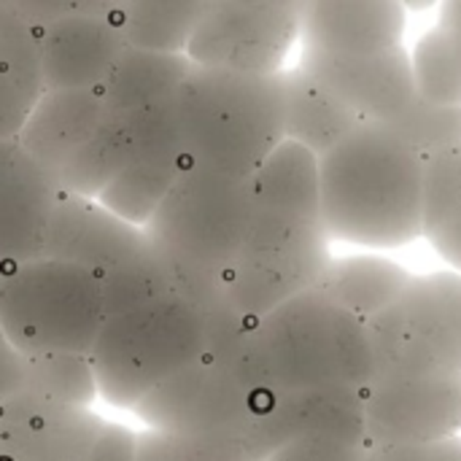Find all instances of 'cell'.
I'll use <instances>...</instances> for the list:
<instances>
[{
  "mask_svg": "<svg viewBox=\"0 0 461 461\" xmlns=\"http://www.w3.org/2000/svg\"><path fill=\"white\" fill-rule=\"evenodd\" d=\"M321 224L330 240L400 249L424 238L421 157L386 124H362L319 157Z\"/></svg>",
  "mask_w": 461,
  "mask_h": 461,
  "instance_id": "obj_1",
  "label": "cell"
},
{
  "mask_svg": "<svg viewBox=\"0 0 461 461\" xmlns=\"http://www.w3.org/2000/svg\"><path fill=\"white\" fill-rule=\"evenodd\" d=\"M254 216L251 178L189 165L143 230L170 265L176 292L205 313L224 300V276L243 254Z\"/></svg>",
  "mask_w": 461,
  "mask_h": 461,
  "instance_id": "obj_2",
  "label": "cell"
},
{
  "mask_svg": "<svg viewBox=\"0 0 461 461\" xmlns=\"http://www.w3.org/2000/svg\"><path fill=\"white\" fill-rule=\"evenodd\" d=\"M176 119L189 165L251 178L284 135V78L192 65L176 92Z\"/></svg>",
  "mask_w": 461,
  "mask_h": 461,
  "instance_id": "obj_3",
  "label": "cell"
},
{
  "mask_svg": "<svg viewBox=\"0 0 461 461\" xmlns=\"http://www.w3.org/2000/svg\"><path fill=\"white\" fill-rule=\"evenodd\" d=\"M205 357V313L181 294L108 313L89 362L100 397L132 411L159 384Z\"/></svg>",
  "mask_w": 461,
  "mask_h": 461,
  "instance_id": "obj_4",
  "label": "cell"
},
{
  "mask_svg": "<svg viewBox=\"0 0 461 461\" xmlns=\"http://www.w3.org/2000/svg\"><path fill=\"white\" fill-rule=\"evenodd\" d=\"M267 378L284 389H351L362 392L375 375L367 324L319 294H297L259 319Z\"/></svg>",
  "mask_w": 461,
  "mask_h": 461,
  "instance_id": "obj_5",
  "label": "cell"
},
{
  "mask_svg": "<svg viewBox=\"0 0 461 461\" xmlns=\"http://www.w3.org/2000/svg\"><path fill=\"white\" fill-rule=\"evenodd\" d=\"M105 316L103 278L86 267L38 257L3 273L0 327L22 354H89Z\"/></svg>",
  "mask_w": 461,
  "mask_h": 461,
  "instance_id": "obj_6",
  "label": "cell"
},
{
  "mask_svg": "<svg viewBox=\"0 0 461 461\" xmlns=\"http://www.w3.org/2000/svg\"><path fill=\"white\" fill-rule=\"evenodd\" d=\"M321 221L257 211L238 262L224 276V297L251 319H265L311 292L332 259Z\"/></svg>",
  "mask_w": 461,
  "mask_h": 461,
  "instance_id": "obj_7",
  "label": "cell"
},
{
  "mask_svg": "<svg viewBox=\"0 0 461 461\" xmlns=\"http://www.w3.org/2000/svg\"><path fill=\"white\" fill-rule=\"evenodd\" d=\"M367 332L375 375L461 373V273L413 276L405 292L367 324Z\"/></svg>",
  "mask_w": 461,
  "mask_h": 461,
  "instance_id": "obj_8",
  "label": "cell"
},
{
  "mask_svg": "<svg viewBox=\"0 0 461 461\" xmlns=\"http://www.w3.org/2000/svg\"><path fill=\"white\" fill-rule=\"evenodd\" d=\"M132 413L146 429L240 443L251 451L259 408L232 373L203 357L146 394Z\"/></svg>",
  "mask_w": 461,
  "mask_h": 461,
  "instance_id": "obj_9",
  "label": "cell"
},
{
  "mask_svg": "<svg viewBox=\"0 0 461 461\" xmlns=\"http://www.w3.org/2000/svg\"><path fill=\"white\" fill-rule=\"evenodd\" d=\"M297 38L294 8L273 0H205L186 57L205 68L278 73Z\"/></svg>",
  "mask_w": 461,
  "mask_h": 461,
  "instance_id": "obj_10",
  "label": "cell"
},
{
  "mask_svg": "<svg viewBox=\"0 0 461 461\" xmlns=\"http://www.w3.org/2000/svg\"><path fill=\"white\" fill-rule=\"evenodd\" d=\"M367 446L461 435V373H381L365 389Z\"/></svg>",
  "mask_w": 461,
  "mask_h": 461,
  "instance_id": "obj_11",
  "label": "cell"
},
{
  "mask_svg": "<svg viewBox=\"0 0 461 461\" xmlns=\"http://www.w3.org/2000/svg\"><path fill=\"white\" fill-rule=\"evenodd\" d=\"M124 122L130 130V159L97 200L124 221L146 227L176 178L189 167L176 97L124 116Z\"/></svg>",
  "mask_w": 461,
  "mask_h": 461,
  "instance_id": "obj_12",
  "label": "cell"
},
{
  "mask_svg": "<svg viewBox=\"0 0 461 461\" xmlns=\"http://www.w3.org/2000/svg\"><path fill=\"white\" fill-rule=\"evenodd\" d=\"M303 440L367 446L365 397L351 389H284L257 413L251 451L265 461L276 448Z\"/></svg>",
  "mask_w": 461,
  "mask_h": 461,
  "instance_id": "obj_13",
  "label": "cell"
},
{
  "mask_svg": "<svg viewBox=\"0 0 461 461\" xmlns=\"http://www.w3.org/2000/svg\"><path fill=\"white\" fill-rule=\"evenodd\" d=\"M105 424L89 408L19 392L0 402V459L89 461Z\"/></svg>",
  "mask_w": 461,
  "mask_h": 461,
  "instance_id": "obj_14",
  "label": "cell"
},
{
  "mask_svg": "<svg viewBox=\"0 0 461 461\" xmlns=\"http://www.w3.org/2000/svg\"><path fill=\"white\" fill-rule=\"evenodd\" d=\"M300 68L321 81L365 124L392 122L413 97V65L405 46L375 54H330L303 49Z\"/></svg>",
  "mask_w": 461,
  "mask_h": 461,
  "instance_id": "obj_15",
  "label": "cell"
},
{
  "mask_svg": "<svg viewBox=\"0 0 461 461\" xmlns=\"http://www.w3.org/2000/svg\"><path fill=\"white\" fill-rule=\"evenodd\" d=\"M149 243L143 227H135L108 211L100 200L62 194L54 205L43 257L86 267L105 278L122 262Z\"/></svg>",
  "mask_w": 461,
  "mask_h": 461,
  "instance_id": "obj_16",
  "label": "cell"
},
{
  "mask_svg": "<svg viewBox=\"0 0 461 461\" xmlns=\"http://www.w3.org/2000/svg\"><path fill=\"white\" fill-rule=\"evenodd\" d=\"M59 189L51 176L22 149L0 143V265L14 267L43 257L49 221Z\"/></svg>",
  "mask_w": 461,
  "mask_h": 461,
  "instance_id": "obj_17",
  "label": "cell"
},
{
  "mask_svg": "<svg viewBox=\"0 0 461 461\" xmlns=\"http://www.w3.org/2000/svg\"><path fill=\"white\" fill-rule=\"evenodd\" d=\"M127 41L116 16L73 14L41 27V76L46 89L103 86Z\"/></svg>",
  "mask_w": 461,
  "mask_h": 461,
  "instance_id": "obj_18",
  "label": "cell"
},
{
  "mask_svg": "<svg viewBox=\"0 0 461 461\" xmlns=\"http://www.w3.org/2000/svg\"><path fill=\"white\" fill-rule=\"evenodd\" d=\"M108 119L103 86L46 89L32 103L16 140L57 184V176L89 146Z\"/></svg>",
  "mask_w": 461,
  "mask_h": 461,
  "instance_id": "obj_19",
  "label": "cell"
},
{
  "mask_svg": "<svg viewBox=\"0 0 461 461\" xmlns=\"http://www.w3.org/2000/svg\"><path fill=\"white\" fill-rule=\"evenodd\" d=\"M405 22L400 0H305L300 41L330 54H375L402 43Z\"/></svg>",
  "mask_w": 461,
  "mask_h": 461,
  "instance_id": "obj_20",
  "label": "cell"
},
{
  "mask_svg": "<svg viewBox=\"0 0 461 461\" xmlns=\"http://www.w3.org/2000/svg\"><path fill=\"white\" fill-rule=\"evenodd\" d=\"M284 78V135L324 157L365 122L343 105L321 81L300 65L281 70Z\"/></svg>",
  "mask_w": 461,
  "mask_h": 461,
  "instance_id": "obj_21",
  "label": "cell"
},
{
  "mask_svg": "<svg viewBox=\"0 0 461 461\" xmlns=\"http://www.w3.org/2000/svg\"><path fill=\"white\" fill-rule=\"evenodd\" d=\"M411 278L413 273L389 257L348 254L332 257L313 289L359 321L370 324L405 292Z\"/></svg>",
  "mask_w": 461,
  "mask_h": 461,
  "instance_id": "obj_22",
  "label": "cell"
},
{
  "mask_svg": "<svg viewBox=\"0 0 461 461\" xmlns=\"http://www.w3.org/2000/svg\"><path fill=\"white\" fill-rule=\"evenodd\" d=\"M257 211L321 221L319 157L294 140H281L251 176Z\"/></svg>",
  "mask_w": 461,
  "mask_h": 461,
  "instance_id": "obj_23",
  "label": "cell"
},
{
  "mask_svg": "<svg viewBox=\"0 0 461 461\" xmlns=\"http://www.w3.org/2000/svg\"><path fill=\"white\" fill-rule=\"evenodd\" d=\"M192 65L194 62L186 54L146 51V49L124 46L108 78L103 81L108 111L124 119V116H132L138 111H146L151 105H159L176 97Z\"/></svg>",
  "mask_w": 461,
  "mask_h": 461,
  "instance_id": "obj_24",
  "label": "cell"
},
{
  "mask_svg": "<svg viewBox=\"0 0 461 461\" xmlns=\"http://www.w3.org/2000/svg\"><path fill=\"white\" fill-rule=\"evenodd\" d=\"M203 8L205 0H122L116 19L127 46L186 54Z\"/></svg>",
  "mask_w": 461,
  "mask_h": 461,
  "instance_id": "obj_25",
  "label": "cell"
},
{
  "mask_svg": "<svg viewBox=\"0 0 461 461\" xmlns=\"http://www.w3.org/2000/svg\"><path fill=\"white\" fill-rule=\"evenodd\" d=\"M22 392L78 408H89L100 397L89 354H24Z\"/></svg>",
  "mask_w": 461,
  "mask_h": 461,
  "instance_id": "obj_26",
  "label": "cell"
},
{
  "mask_svg": "<svg viewBox=\"0 0 461 461\" xmlns=\"http://www.w3.org/2000/svg\"><path fill=\"white\" fill-rule=\"evenodd\" d=\"M105 292V313L130 311L135 305L178 294L176 278L165 257L151 246V240L127 262H122L113 273L103 278Z\"/></svg>",
  "mask_w": 461,
  "mask_h": 461,
  "instance_id": "obj_27",
  "label": "cell"
},
{
  "mask_svg": "<svg viewBox=\"0 0 461 461\" xmlns=\"http://www.w3.org/2000/svg\"><path fill=\"white\" fill-rule=\"evenodd\" d=\"M0 73L32 103L43 95L41 27L11 0H0Z\"/></svg>",
  "mask_w": 461,
  "mask_h": 461,
  "instance_id": "obj_28",
  "label": "cell"
},
{
  "mask_svg": "<svg viewBox=\"0 0 461 461\" xmlns=\"http://www.w3.org/2000/svg\"><path fill=\"white\" fill-rule=\"evenodd\" d=\"M416 92L438 105H461V57L443 27L424 32L411 54Z\"/></svg>",
  "mask_w": 461,
  "mask_h": 461,
  "instance_id": "obj_29",
  "label": "cell"
},
{
  "mask_svg": "<svg viewBox=\"0 0 461 461\" xmlns=\"http://www.w3.org/2000/svg\"><path fill=\"white\" fill-rule=\"evenodd\" d=\"M386 127L421 159L461 146V105H438L416 97Z\"/></svg>",
  "mask_w": 461,
  "mask_h": 461,
  "instance_id": "obj_30",
  "label": "cell"
},
{
  "mask_svg": "<svg viewBox=\"0 0 461 461\" xmlns=\"http://www.w3.org/2000/svg\"><path fill=\"white\" fill-rule=\"evenodd\" d=\"M461 211L459 146L421 159V224L429 240L451 216Z\"/></svg>",
  "mask_w": 461,
  "mask_h": 461,
  "instance_id": "obj_31",
  "label": "cell"
},
{
  "mask_svg": "<svg viewBox=\"0 0 461 461\" xmlns=\"http://www.w3.org/2000/svg\"><path fill=\"white\" fill-rule=\"evenodd\" d=\"M135 461H262L246 446L208 438L143 429L135 438Z\"/></svg>",
  "mask_w": 461,
  "mask_h": 461,
  "instance_id": "obj_32",
  "label": "cell"
},
{
  "mask_svg": "<svg viewBox=\"0 0 461 461\" xmlns=\"http://www.w3.org/2000/svg\"><path fill=\"white\" fill-rule=\"evenodd\" d=\"M19 5L22 14H27L38 27L73 16V14H97V16H116L122 0H11Z\"/></svg>",
  "mask_w": 461,
  "mask_h": 461,
  "instance_id": "obj_33",
  "label": "cell"
},
{
  "mask_svg": "<svg viewBox=\"0 0 461 461\" xmlns=\"http://www.w3.org/2000/svg\"><path fill=\"white\" fill-rule=\"evenodd\" d=\"M367 461H461V435L429 443L367 446Z\"/></svg>",
  "mask_w": 461,
  "mask_h": 461,
  "instance_id": "obj_34",
  "label": "cell"
},
{
  "mask_svg": "<svg viewBox=\"0 0 461 461\" xmlns=\"http://www.w3.org/2000/svg\"><path fill=\"white\" fill-rule=\"evenodd\" d=\"M265 461H367V446L332 443V440H303L289 443L267 454Z\"/></svg>",
  "mask_w": 461,
  "mask_h": 461,
  "instance_id": "obj_35",
  "label": "cell"
},
{
  "mask_svg": "<svg viewBox=\"0 0 461 461\" xmlns=\"http://www.w3.org/2000/svg\"><path fill=\"white\" fill-rule=\"evenodd\" d=\"M32 100L0 73V143L3 140H16L27 116H30Z\"/></svg>",
  "mask_w": 461,
  "mask_h": 461,
  "instance_id": "obj_36",
  "label": "cell"
},
{
  "mask_svg": "<svg viewBox=\"0 0 461 461\" xmlns=\"http://www.w3.org/2000/svg\"><path fill=\"white\" fill-rule=\"evenodd\" d=\"M24 389V354L11 343L0 327V402L16 397Z\"/></svg>",
  "mask_w": 461,
  "mask_h": 461,
  "instance_id": "obj_37",
  "label": "cell"
},
{
  "mask_svg": "<svg viewBox=\"0 0 461 461\" xmlns=\"http://www.w3.org/2000/svg\"><path fill=\"white\" fill-rule=\"evenodd\" d=\"M135 432L122 424H105V432L89 461H135Z\"/></svg>",
  "mask_w": 461,
  "mask_h": 461,
  "instance_id": "obj_38",
  "label": "cell"
},
{
  "mask_svg": "<svg viewBox=\"0 0 461 461\" xmlns=\"http://www.w3.org/2000/svg\"><path fill=\"white\" fill-rule=\"evenodd\" d=\"M429 243L451 270L461 273V211L429 238Z\"/></svg>",
  "mask_w": 461,
  "mask_h": 461,
  "instance_id": "obj_39",
  "label": "cell"
},
{
  "mask_svg": "<svg viewBox=\"0 0 461 461\" xmlns=\"http://www.w3.org/2000/svg\"><path fill=\"white\" fill-rule=\"evenodd\" d=\"M438 27L461 35V0H440V24Z\"/></svg>",
  "mask_w": 461,
  "mask_h": 461,
  "instance_id": "obj_40",
  "label": "cell"
},
{
  "mask_svg": "<svg viewBox=\"0 0 461 461\" xmlns=\"http://www.w3.org/2000/svg\"><path fill=\"white\" fill-rule=\"evenodd\" d=\"M400 5L405 8V14H408V11L419 14V11H429V8L440 5V0H400Z\"/></svg>",
  "mask_w": 461,
  "mask_h": 461,
  "instance_id": "obj_41",
  "label": "cell"
},
{
  "mask_svg": "<svg viewBox=\"0 0 461 461\" xmlns=\"http://www.w3.org/2000/svg\"><path fill=\"white\" fill-rule=\"evenodd\" d=\"M448 32V30H446ZM454 35V32H451ZM454 41H456V49H459V57H461V35H454Z\"/></svg>",
  "mask_w": 461,
  "mask_h": 461,
  "instance_id": "obj_42",
  "label": "cell"
},
{
  "mask_svg": "<svg viewBox=\"0 0 461 461\" xmlns=\"http://www.w3.org/2000/svg\"><path fill=\"white\" fill-rule=\"evenodd\" d=\"M3 273H5V267L0 265V284H3Z\"/></svg>",
  "mask_w": 461,
  "mask_h": 461,
  "instance_id": "obj_43",
  "label": "cell"
},
{
  "mask_svg": "<svg viewBox=\"0 0 461 461\" xmlns=\"http://www.w3.org/2000/svg\"><path fill=\"white\" fill-rule=\"evenodd\" d=\"M459 157H461V146H459Z\"/></svg>",
  "mask_w": 461,
  "mask_h": 461,
  "instance_id": "obj_44",
  "label": "cell"
},
{
  "mask_svg": "<svg viewBox=\"0 0 461 461\" xmlns=\"http://www.w3.org/2000/svg\"><path fill=\"white\" fill-rule=\"evenodd\" d=\"M0 461H3V459H0Z\"/></svg>",
  "mask_w": 461,
  "mask_h": 461,
  "instance_id": "obj_45",
  "label": "cell"
}]
</instances>
